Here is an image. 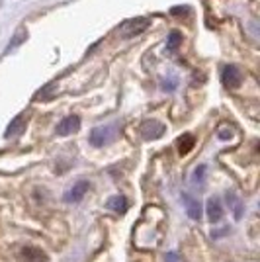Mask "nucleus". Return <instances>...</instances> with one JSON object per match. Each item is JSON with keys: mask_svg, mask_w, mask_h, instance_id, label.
Here are the masks:
<instances>
[{"mask_svg": "<svg viewBox=\"0 0 260 262\" xmlns=\"http://www.w3.org/2000/svg\"><path fill=\"white\" fill-rule=\"evenodd\" d=\"M26 127V116L20 114V116H16L14 120L10 121V125H8V129H6V137H14V135H18V133H22V129Z\"/></svg>", "mask_w": 260, "mask_h": 262, "instance_id": "nucleus-10", "label": "nucleus"}, {"mask_svg": "<svg viewBox=\"0 0 260 262\" xmlns=\"http://www.w3.org/2000/svg\"><path fill=\"white\" fill-rule=\"evenodd\" d=\"M78 127H80V118H78V116H67L65 120L59 121L57 133L65 137V135H71V133L78 131Z\"/></svg>", "mask_w": 260, "mask_h": 262, "instance_id": "nucleus-7", "label": "nucleus"}, {"mask_svg": "<svg viewBox=\"0 0 260 262\" xmlns=\"http://www.w3.org/2000/svg\"><path fill=\"white\" fill-rule=\"evenodd\" d=\"M227 204L233 208V213H235V219H241L243 217V204L239 202L237 198H235V194L233 192H227Z\"/></svg>", "mask_w": 260, "mask_h": 262, "instance_id": "nucleus-12", "label": "nucleus"}, {"mask_svg": "<svg viewBox=\"0 0 260 262\" xmlns=\"http://www.w3.org/2000/svg\"><path fill=\"white\" fill-rule=\"evenodd\" d=\"M172 14L174 16H182V14H188V8L182 6V8H172Z\"/></svg>", "mask_w": 260, "mask_h": 262, "instance_id": "nucleus-21", "label": "nucleus"}, {"mask_svg": "<svg viewBox=\"0 0 260 262\" xmlns=\"http://www.w3.org/2000/svg\"><path fill=\"white\" fill-rule=\"evenodd\" d=\"M182 43V35L178 32H170L168 33V37H166V51H176L178 49V45Z\"/></svg>", "mask_w": 260, "mask_h": 262, "instance_id": "nucleus-13", "label": "nucleus"}, {"mask_svg": "<svg viewBox=\"0 0 260 262\" xmlns=\"http://www.w3.org/2000/svg\"><path fill=\"white\" fill-rule=\"evenodd\" d=\"M231 127H221V129L217 131V137H219V139H221V141H229V139H231V137H233V133H231Z\"/></svg>", "mask_w": 260, "mask_h": 262, "instance_id": "nucleus-18", "label": "nucleus"}, {"mask_svg": "<svg viewBox=\"0 0 260 262\" xmlns=\"http://www.w3.org/2000/svg\"><path fill=\"white\" fill-rule=\"evenodd\" d=\"M22 254L28 262H47V256H45L39 249H32V247H28V249H24L22 251Z\"/></svg>", "mask_w": 260, "mask_h": 262, "instance_id": "nucleus-11", "label": "nucleus"}, {"mask_svg": "<svg viewBox=\"0 0 260 262\" xmlns=\"http://www.w3.org/2000/svg\"><path fill=\"white\" fill-rule=\"evenodd\" d=\"M192 147H194V137H192V135H182V137L178 139V151H180V155L190 153Z\"/></svg>", "mask_w": 260, "mask_h": 262, "instance_id": "nucleus-14", "label": "nucleus"}, {"mask_svg": "<svg viewBox=\"0 0 260 262\" xmlns=\"http://www.w3.org/2000/svg\"><path fill=\"white\" fill-rule=\"evenodd\" d=\"M182 202H184V206H186L188 217L194 219V221H200V219H202V204L198 202V198L184 192V194H182Z\"/></svg>", "mask_w": 260, "mask_h": 262, "instance_id": "nucleus-5", "label": "nucleus"}, {"mask_svg": "<svg viewBox=\"0 0 260 262\" xmlns=\"http://www.w3.org/2000/svg\"><path fill=\"white\" fill-rule=\"evenodd\" d=\"M116 137V125H106V127H96L90 133V143L94 147H104Z\"/></svg>", "mask_w": 260, "mask_h": 262, "instance_id": "nucleus-1", "label": "nucleus"}, {"mask_svg": "<svg viewBox=\"0 0 260 262\" xmlns=\"http://www.w3.org/2000/svg\"><path fill=\"white\" fill-rule=\"evenodd\" d=\"M207 217H209V221L213 225L223 219V206H221V200L219 198H209L207 200Z\"/></svg>", "mask_w": 260, "mask_h": 262, "instance_id": "nucleus-8", "label": "nucleus"}, {"mask_svg": "<svg viewBox=\"0 0 260 262\" xmlns=\"http://www.w3.org/2000/svg\"><path fill=\"white\" fill-rule=\"evenodd\" d=\"M88 188H90L88 180H80V182H76L71 190H67L65 202H69V204H78V202L84 198V194L88 192Z\"/></svg>", "mask_w": 260, "mask_h": 262, "instance_id": "nucleus-6", "label": "nucleus"}, {"mask_svg": "<svg viewBox=\"0 0 260 262\" xmlns=\"http://www.w3.org/2000/svg\"><path fill=\"white\" fill-rule=\"evenodd\" d=\"M129 208V202L125 196H112L108 200V209L116 211V213H125Z\"/></svg>", "mask_w": 260, "mask_h": 262, "instance_id": "nucleus-9", "label": "nucleus"}, {"mask_svg": "<svg viewBox=\"0 0 260 262\" xmlns=\"http://www.w3.org/2000/svg\"><path fill=\"white\" fill-rule=\"evenodd\" d=\"M243 80V75H241V69L235 65H227L221 73V82L227 88H237Z\"/></svg>", "mask_w": 260, "mask_h": 262, "instance_id": "nucleus-4", "label": "nucleus"}, {"mask_svg": "<svg viewBox=\"0 0 260 262\" xmlns=\"http://www.w3.org/2000/svg\"><path fill=\"white\" fill-rule=\"evenodd\" d=\"M206 170H207L206 164H200V166L196 168L194 174H192V178H194V184H202V182H204V176H206Z\"/></svg>", "mask_w": 260, "mask_h": 262, "instance_id": "nucleus-16", "label": "nucleus"}, {"mask_svg": "<svg viewBox=\"0 0 260 262\" xmlns=\"http://www.w3.org/2000/svg\"><path fill=\"white\" fill-rule=\"evenodd\" d=\"M176 78H168V80H163V90H166V92H174L176 90Z\"/></svg>", "mask_w": 260, "mask_h": 262, "instance_id": "nucleus-19", "label": "nucleus"}, {"mask_svg": "<svg viewBox=\"0 0 260 262\" xmlns=\"http://www.w3.org/2000/svg\"><path fill=\"white\" fill-rule=\"evenodd\" d=\"M164 262H178V254H176V252H168Z\"/></svg>", "mask_w": 260, "mask_h": 262, "instance_id": "nucleus-20", "label": "nucleus"}, {"mask_svg": "<svg viewBox=\"0 0 260 262\" xmlns=\"http://www.w3.org/2000/svg\"><path fill=\"white\" fill-rule=\"evenodd\" d=\"M164 131H166V127L157 120H147L141 125V135L143 139H147V141H155V139L163 137Z\"/></svg>", "mask_w": 260, "mask_h": 262, "instance_id": "nucleus-3", "label": "nucleus"}, {"mask_svg": "<svg viewBox=\"0 0 260 262\" xmlns=\"http://www.w3.org/2000/svg\"><path fill=\"white\" fill-rule=\"evenodd\" d=\"M149 20H145V18H137V20H129V22H125L121 28H119V33H121V37H125V39H129V37H135V35H139L143 33L147 28H149Z\"/></svg>", "mask_w": 260, "mask_h": 262, "instance_id": "nucleus-2", "label": "nucleus"}, {"mask_svg": "<svg viewBox=\"0 0 260 262\" xmlns=\"http://www.w3.org/2000/svg\"><path fill=\"white\" fill-rule=\"evenodd\" d=\"M24 39H26V30H18V32H16V35H14V39H12V43L8 45V49H6V51H8V53H10V51H14L18 45L22 43Z\"/></svg>", "mask_w": 260, "mask_h": 262, "instance_id": "nucleus-15", "label": "nucleus"}, {"mask_svg": "<svg viewBox=\"0 0 260 262\" xmlns=\"http://www.w3.org/2000/svg\"><path fill=\"white\" fill-rule=\"evenodd\" d=\"M247 30L250 32V37L256 41V39H258V22H256V20H250V22L247 24Z\"/></svg>", "mask_w": 260, "mask_h": 262, "instance_id": "nucleus-17", "label": "nucleus"}]
</instances>
